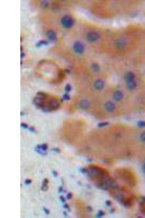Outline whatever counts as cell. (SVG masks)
<instances>
[{"instance_id": "83f0119b", "label": "cell", "mask_w": 145, "mask_h": 218, "mask_svg": "<svg viewBox=\"0 0 145 218\" xmlns=\"http://www.w3.org/2000/svg\"><path fill=\"white\" fill-rule=\"evenodd\" d=\"M72 197V194L71 193H69L67 196V198L68 200L71 199Z\"/></svg>"}, {"instance_id": "e0dca14e", "label": "cell", "mask_w": 145, "mask_h": 218, "mask_svg": "<svg viewBox=\"0 0 145 218\" xmlns=\"http://www.w3.org/2000/svg\"><path fill=\"white\" fill-rule=\"evenodd\" d=\"M48 44V43L44 41H40L37 44V45L38 47H41L42 46H45Z\"/></svg>"}, {"instance_id": "ac0fdd59", "label": "cell", "mask_w": 145, "mask_h": 218, "mask_svg": "<svg viewBox=\"0 0 145 218\" xmlns=\"http://www.w3.org/2000/svg\"><path fill=\"white\" fill-rule=\"evenodd\" d=\"M137 125L140 128L145 127V121H139L137 123Z\"/></svg>"}, {"instance_id": "d6986e66", "label": "cell", "mask_w": 145, "mask_h": 218, "mask_svg": "<svg viewBox=\"0 0 145 218\" xmlns=\"http://www.w3.org/2000/svg\"><path fill=\"white\" fill-rule=\"evenodd\" d=\"M108 124V123L107 122H103V123H99L98 126L99 127H103L107 126Z\"/></svg>"}, {"instance_id": "ffe728a7", "label": "cell", "mask_w": 145, "mask_h": 218, "mask_svg": "<svg viewBox=\"0 0 145 218\" xmlns=\"http://www.w3.org/2000/svg\"><path fill=\"white\" fill-rule=\"evenodd\" d=\"M140 209L142 212L145 214V204H142L140 206Z\"/></svg>"}, {"instance_id": "7402d4cb", "label": "cell", "mask_w": 145, "mask_h": 218, "mask_svg": "<svg viewBox=\"0 0 145 218\" xmlns=\"http://www.w3.org/2000/svg\"><path fill=\"white\" fill-rule=\"evenodd\" d=\"M48 183H49V180L47 178H45L44 180L42 186H44L48 185L47 184Z\"/></svg>"}, {"instance_id": "f546056e", "label": "cell", "mask_w": 145, "mask_h": 218, "mask_svg": "<svg viewBox=\"0 0 145 218\" xmlns=\"http://www.w3.org/2000/svg\"><path fill=\"white\" fill-rule=\"evenodd\" d=\"M53 151H54L56 152H57V153H59L60 152V150L58 149V148H55V149L53 150Z\"/></svg>"}, {"instance_id": "9c48e42d", "label": "cell", "mask_w": 145, "mask_h": 218, "mask_svg": "<svg viewBox=\"0 0 145 218\" xmlns=\"http://www.w3.org/2000/svg\"><path fill=\"white\" fill-rule=\"evenodd\" d=\"M116 106L113 102L109 101L106 102L105 104L106 109L108 112H112L115 109Z\"/></svg>"}, {"instance_id": "ba28073f", "label": "cell", "mask_w": 145, "mask_h": 218, "mask_svg": "<svg viewBox=\"0 0 145 218\" xmlns=\"http://www.w3.org/2000/svg\"><path fill=\"white\" fill-rule=\"evenodd\" d=\"M105 86L104 82L102 80H98L94 83V86L95 88L97 90L100 91L104 88Z\"/></svg>"}, {"instance_id": "4fadbf2b", "label": "cell", "mask_w": 145, "mask_h": 218, "mask_svg": "<svg viewBox=\"0 0 145 218\" xmlns=\"http://www.w3.org/2000/svg\"><path fill=\"white\" fill-rule=\"evenodd\" d=\"M125 78L126 82L129 80H134L135 75L132 72H128L126 74Z\"/></svg>"}, {"instance_id": "8992f818", "label": "cell", "mask_w": 145, "mask_h": 218, "mask_svg": "<svg viewBox=\"0 0 145 218\" xmlns=\"http://www.w3.org/2000/svg\"><path fill=\"white\" fill-rule=\"evenodd\" d=\"M61 23L64 27L66 28H69L72 26L73 24V21L72 18L69 16H65L62 18Z\"/></svg>"}, {"instance_id": "2e32d148", "label": "cell", "mask_w": 145, "mask_h": 218, "mask_svg": "<svg viewBox=\"0 0 145 218\" xmlns=\"http://www.w3.org/2000/svg\"><path fill=\"white\" fill-rule=\"evenodd\" d=\"M91 68L94 71L96 72L99 71L100 70V67L99 65L97 63H94L91 66Z\"/></svg>"}, {"instance_id": "f1b7e54d", "label": "cell", "mask_w": 145, "mask_h": 218, "mask_svg": "<svg viewBox=\"0 0 145 218\" xmlns=\"http://www.w3.org/2000/svg\"><path fill=\"white\" fill-rule=\"evenodd\" d=\"M59 198H60V200L63 203H65V198L63 196H60Z\"/></svg>"}, {"instance_id": "4dcf8cb0", "label": "cell", "mask_w": 145, "mask_h": 218, "mask_svg": "<svg viewBox=\"0 0 145 218\" xmlns=\"http://www.w3.org/2000/svg\"><path fill=\"white\" fill-rule=\"evenodd\" d=\"M64 207L65 208H66V209H69V205L68 204H65L64 205Z\"/></svg>"}, {"instance_id": "9a60e30c", "label": "cell", "mask_w": 145, "mask_h": 218, "mask_svg": "<svg viewBox=\"0 0 145 218\" xmlns=\"http://www.w3.org/2000/svg\"><path fill=\"white\" fill-rule=\"evenodd\" d=\"M117 47L118 48H122L124 47L125 45V41L122 40H119L116 43Z\"/></svg>"}, {"instance_id": "6da1fadb", "label": "cell", "mask_w": 145, "mask_h": 218, "mask_svg": "<svg viewBox=\"0 0 145 218\" xmlns=\"http://www.w3.org/2000/svg\"><path fill=\"white\" fill-rule=\"evenodd\" d=\"M86 171L91 181L98 188H108L113 182L109 172L101 166L91 164Z\"/></svg>"}, {"instance_id": "44dd1931", "label": "cell", "mask_w": 145, "mask_h": 218, "mask_svg": "<svg viewBox=\"0 0 145 218\" xmlns=\"http://www.w3.org/2000/svg\"><path fill=\"white\" fill-rule=\"evenodd\" d=\"M140 139L142 142H145V132L143 133L140 136Z\"/></svg>"}, {"instance_id": "4316f807", "label": "cell", "mask_w": 145, "mask_h": 218, "mask_svg": "<svg viewBox=\"0 0 145 218\" xmlns=\"http://www.w3.org/2000/svg\"><path fill=\"white\" fill-rule=\"evenodd\" d=\"M52 174H53V176H54V177H57L58 176V173L57 172H56V171H52Z\"/></svg>"}, {"instance_id": "277c9868", "label": "cell", "mask_w": 145, "mask_h": 218, "mask_svg": "<svg viewBox=\"0 0 145 218\" xmlns=\"http://www.w3.org/2000/svg\"><path fill=\"white\" fill-rule=\"evenodd\" d=\"M116 175L127 187H134L137 184V178L134 172L127 168H121L116 170Z\"/></svg>"}, {"instance_id": "484cf974", "label": "cell", "mask_w": 145, "mask_h": 218, "mask_svg": "<svg viewBox=\"0 0 145 218\" xmlns=\"http://www.w3.org/2000/svg\"><path fill=\"white\" fill-rule=\"evenodd\" d=\"M43 210L45 213L47 215H49L50 213V211L49 210L45 207H43Z\"/></svg>"}, {"instance_id": "1f68e13d", "label": "cell", "mask_w": 145, "mask_h": 218, "mask_svg": "<svg viewBox=\"0 0 145 218\" xmlns=\"http://www.w3.org/2000/svg\"><path fill=\"white\" fill-rule=\"evenodd\" d=\"M62 191H63V188H62V187H60L59 188V192H62Z\"/></svg>"}, {"instance_id": "5bb4252c", "label": "cell", "mask_w": 145, "mask_h": 218, "mask_svg": "<svg viewBox=\"0 0 145 218\" xmlns=\"http://www.w3.org/2000/svg\"><path fill=\"white\" fill-rule=\"evenodd\" d=\"M48 37V38L52 41H54L56 39V36L55 33L52 31H48L47 33Z\"/></svg>"}, {"instance_id": "30bf717a", "label": "cell", "mask_w": 145, "mask_h": 218, "mask_svg": "<svg viewBox=\"0 0 145 218\" xmlns=\"http://www.w3.org/2000/svg\"><path fill=\"white\" fill-rule=\"evenodd\" d=\"M123 97L122 92L120 91H117L114 92L113 94L114 99L116 101L121 100Z\"/></svg>"}, {"instance_id": "836d02e7", "label": "cell", "mask_w": 145, "mask_h": 218, "mask_svg": "<svg viewBox=\"0 0 145 218\" xmlns=\"http://www.w3.org/2000/svg\"><path fill=\"white\" fill-rule=\"evenodd\" d=\"M144 171H145V165H144Z\"/></svg>"}, {"instance_id": "5b68a950", "label": "cell", "mask_w": 145, "mask_h": 218, "mask_svg": "<svg viewBox=\"0 0 145 218\" xmlns=\"http://www.w3.org/2000/svg\"><path fill=\"white\" fill-rule=\"evenodd\" d=\"M87 40L91 43L94 42L99 39L100 35L98 33L95 31L89 32L87 35Z\"/></svg>"}, {"instance_id": "52a82bcc", "label": "cell", "mask_w": 145, "mask_h": 218, "mask_svg": "<svg viewBox=\"0 0 145 218\" xmlns=\"http://www.w3.org/2000/svg\"><path fill=\"white\" fill-rule=\"evenodd\" d=\"M74 51L78 54H82L84 51V46L81 42H76L73 46Z\"/></svg>"}, {"instance_id": "3957f363", "label": "cell", "mask_w": 145, "mask_h": 218, "mask_svg": "<svg viewBox=\"0 0 145 218\" xmlns=\"http://www.w3.org/2000/svg\"><path fill=\"white\" fill-rule=\"evenodd\" d=\"M127 186H122L120 189H111V195L118 199L126 207H132L136 200V197Z\"/></svg>"}, {"instance_id": "8fae6325", "label": "cell", "mask_w": 145, "mask_h": 218, "mask_svg": "<svg viewBox=\"0 0 145 218\" xmlns=\"http://www.w3.org/2000/svg\"><path fill=\"white\" fill-rule=\"evenodd\" d=\"M126 84L127 88L131 90L134 89L136 87V84L135 80H129L126 82Z\"/></svg>"}, {"instance_id": "7c38bea8", "label": "cell", "mask_w": 145, "mask_h": 218, "mask_svg": "<svg viewBox=\"0 0 145 218\" xmlns=\"http://www.w3.org/2000/svg\"><path fill=\"white\" fill-rule=\"evenodd\" d=\"M79 106L82 109H87L90 106V103L87 100H82L80 102Z\"/></svg>"}, {"instance_id": "d6a6232c", "label": "cell", "mask_w": 145, "mask_h": 218, "mask_svg": "<svg viewBox=\"0 0 145 218\" xmlns=\"http://www.w3.org/2000/svg\"><path fill=\"white\" fill-rule=\"evenodd\" d=\"M64 214L65 216H66L67 215V213L66 212H64Z\"/></svg>"}, {"instance_id": "7a4b0ae2", "label": "cell", "mask_w": 145, "mask_h": 218, "mask_svg": "<svg viewBox=\"0 0 145 218\" xmlns=\"http://www.w3.org/2000/svg\"><path fill=\"white\" fill-rule=\"evenodd\" d=\"M33 101L38 108L47 112L57 110L60 108L62 104L61 98L59 96L45 92L38 93Z\"/></svg>"}, {"instance_id": "d4e9b609", "label": "cell", "mask_w": 145, "mask_h": 218, "mask_svg": "<svg viewBox=\"0 0 145 218\" xmlns=\"http://www.w3.org/2000/svg\"><path fill=\"white\" fill-rule=\"evenodd\" d=\"M31 182H32V180L30 179H27L25 180V183L26 184L29 185V184H30Z\"/></svg>"}, {"instance_id": "cb8c5ba5", "label": "cell", "mask_w": 145, "mask_h": 218, "mask_svg": "<svg viewBox=\"0 0 145 218\" xmlns=\"http://www.w3.org/2000/svg\"><path fill=\"white\" fill-rule=\"evenodd\" d=\"M41 189L43 191H47L48 189V185L44 186H42V187H41Z\"/></svg>"}, {"instance_id": "603a6c76", "label": "cell", "mask_w": 145, "mask_h": 218, "mask_svg": "<svg viewBox=\"0 0 145 218\" xmlns=\"http://www.w3.org/2000/svg\"><path fill=\"white\" fill-rule=\"evenodd\" d=\"M38 147L39 148H42V150H44V151H45L47 149V146L46 145H42L41 146H40V147H39L38 146Z\"/></svg>"}]
</instances>
